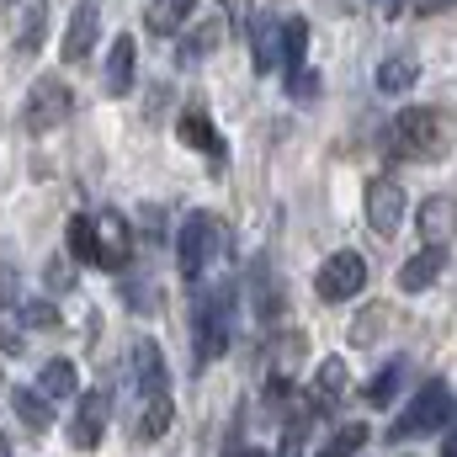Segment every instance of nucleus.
Returning a JSON list of instances; mask_svg holds the SVG:
<instances>
[{"instance_id": "obj_1", "label": "nucleus", "mask_w": 457, "mask_h": 457, "mask_svg": "<svg viewBox=\"0 0 457 457\" xmlns=\"http://www.w3.org/2000/svg\"><path fill=\"white\" fill-rule=\"evenodd\" d=\"M133 394H138V420L133 436L138 442H160L176 420V399H170V372H165V351L160 341H133Z\"/></svg>"}, {"instance_id": "obj_2", "label": "nucleus", "mask_w": 457, "mask_h": 457, "mask_svg": "<svg viewBox=\"0 0 457 457\" xmlns=\"http://www.w3.org/2000/svg\"><path fill=\"white\" fill-rule=\"evenodd\" d=\"M457 144V128L447 112H436V107H404V112L388 122V149L399 154V160H420V165H436V160H447Z\"/></svg>"}, {"instance_id": "obj_3", "label": "nucleus", "mask_w": 457, "mask_h": 457, "mask_svg": "<svg viewBox=\"0 0 457 457\" xmlns=\"http://www.w3.org/2000/svg\"><path fill=\"white\" fill-rule=\"evenodd\" d=\"M228 336H234V287L224 282V287L197 293V303H192V356H197V372H208L224 356Z\"/></svg>"}, {"instance_id": "obj_4", "label": "nucleus", "mask_w": 457, "mask_h": 457, "mask_svg": "<svg viewBox=\"0 0 457 457\" xmlns=\"http://www.w3.org/2000/svg\"><path fill=\"white\" fill-rule=\"evenodd\" d=\"M457 415V399L453 388H447V378H431V383H420V394L394 415V426H388V442H415V436H442V426Z\"/></svg>"}, {"instance_id": "obj_5", "label": "nucleus", "mask_w": 457, "mask_h": 457, "mask_svg": "<svg viewBox=\"0 0 457 457\" xmlns=\"http://www.w3.org/2000/svg\"><path fill=\"white\" fill-rule=\"evenodd\" d=\"M219 245H224V219H219V213L197 208V213H187V219H181V239H176V266H181V277H187L192 287H197V282L208 277V266H213Z\"/></svg>"}, {"instance_id": "obj_6", "label": "nucleus", "mask_w": 457, "mask_h": 457, "mask_svg": "<svg viewBox=\"0 0 457 457\" xmlns=\"http://www.w3.org/2000/svg\"><path fill=\"white\" fill-rule=\"evenodd\" d=\"M70 112H75V91L59 75H37L32 91H27V107H21V128L27 133H54Z\"/></svg>"}, {"instance_id": "obj_7", "label": "nucleus", "mask_w": 457, "mask_h": 457, "mask_svg": "<svg viewBox=\"0 0 457 457\" xmlns=\"http://www.w3.org/2000/svg\"><path fill=\"white\" fill-rule=\"evenodd\" d=\"M367 255L361 250H336V255H325V266L314 271V293L325 298V303H351L361 287H367Z\"/></svg>"}, {"instance_id": "obj_8", "label": "nucleus", "mask_w": 457, "mask_h": 457, "mask_svg": "<svg viewBox=\"0 0 457 457\" xmlns=\"http://www.w3.org/2000/svg\"><path fill=\"white\" fill-rule=\"evenodd\" d=\"M128 261H133V228H128V219H122L117 208H102V213L91 219V266L122 271Z\"/></svg>"}, {"instance_id": "obj_9", "label": "nucleus", "mask_w": 457, "mask_h": 457, "mask_svg": "<svg viewBox=\"0 0 457 457\" xmlns=\"http://www.w3.org/2000/svg\"><path fill=\"white\" fill-rule=\"evenodd\" d=\"M404 213H410V203H404V187L394 181V176H372L367 181V224L378 239H394L399 224H404Z\"/></svg>"}, {"instance_id": "obj_10", "label": "nucleus", "mask_w": 457, "mask_h": 457, "mask_svg": "<svg viewBox=\"0 0 457 457\" xmlns=\"http://www.w3.org/2000/svg\"><path fill=\"white\" fill-rule=\"evenodd\" d=\"M107 420H112V399L107 388H91V394H75V420H70V442L80 453H96L102 436H107Z\"/></svg>"}, {"instance_id": "obj_11", "label": "nucleus", "mask_w": 457, "mask_h": 457, "mask_svg": "<svg viewBox=\"0 0 457 457\" xmlns=\"http://www.w3.org/2000/svg\"><path fill=\"white\" fill-rule=\"evenodd\" d=\"M303 351H309V341H303L298 330L271 336V345H266V399H271V404H282V394L293 388V372H298Z\"/></svg>"}, {"instance_id": "obj_12", "label": "nucleus", "mask_w": 457, "mask_h": 457, "mask_svg": "<svg viewBox=\"0 0 457 457\" xmlns=\"http://www.w3.org/2000/svg\"><path fill=\"white\" fill-rule=\"evenodd\" d=\"M345 383H351V372H345L341 356H325L320 367H314V383L303 388V404L314 410V415H336L345 399Z\"/></svg>"}, {"instance_id": "obj_13", "label": "nucleus", "mask_w": 457, "mask_h": 457, "mask_svg": "<svg viewBox=\"0 0 457 457\" xmlns=\"http://www.w3.org/2000/svg\"><path fill=\"white\" fill-rule=\"evenodd\" d=\"M447 271V245H426V250H415L404 266H399V293H426V287H436V277Z\"/></svg>"}, {"instance_id": "obj_14", "label": "nucleus", "mask_w": 457, "mask_h": 457, "mask_svg": "<svg viewBox=\"0 0 457 457\" xmlns=\"http://www.w3.org/2000/svg\"><path fill=\"white\" fill-rule=\"evenodd\" d=\"M96 27H102V0H80L75 16H70V32H64V59H70V64H86V59H91Z\"/></svg>"}, {"instance_id": "obj_15", "label": "nucleus", "mask_w": 457, "mask_h": 457, "mask_svg": "<svg viewBox=\"0 0 457 457\" xmlns=\"http://www.w3.org/2000/svg\"><path fill=\"white\" fill-rule=\"evenodd\" d=\"M176 133H181V144H187V149H197V154H208L213 165H219V160L228 154L224 133L213 128V117H208V112H197V107H187V112H181V122H176Z\"/></svg>"}, {"instance_id": "obj_16", "label": "nucleus", "mask_w": 457, "mask_h": 457, "mask_svg": "<svg viewBox=\"0 0 457 457\" xmlns=\"http://www.w3.org/2000/svg\"><path fill=\"white\" fill-rule=\"evenodd\" d=\"M133 59H138V43L128 32H117L112 48H107V70H102V91L107 96H128L133 91Z\"/></svg>"}, {"instance_id": "obj_17", "label": "nucleus", "mask_w": 457, "mask_h": 457, "mask_svg": "<svg viewBox=\"0 0 457 457\" xmlns=\"http://www.w3.org/2000/svg\"><path fill=\"white\" fill-rule=\"evenodd\" d=\"M415 224H420V234H426V239L447 245V239L457 234V197H447V192L426 197V203L415 208Z\"/></svg>"}, {"instance_id": "obj_18", "label": "nucleus", "mask_w": 457, "mask_h": 457, "mask_svg": "<svg viewBox=\"0 0 457 457\" xmlns=\"http://www.w3.org/2000/svg\"><path fill=\"white\" fill-rule=\"evenodd\" d=\"M250 64H255V75H271L277 64H282V27L261 11L255 16V27H250Z\"/></svg>"}, {"instance_id": "obj_19", "label": "nucleus", "mask_w": 457, "mask_h": 457, "mask_svg": "<svg viewBox=\"0 0 457 457\" xmlns=\"http://www.w3.org/2000/svg\"><path fill=\"white\" fill-rule=\"evenodd\" d=\"M224 43V21L219 16H203V21H187V37H181V48H176V59L181 64H197V59H208L213 48Z\"/></svg>"}, {"instance_id": "obj_20", "label": "nucleus", "mask_w": 457, "mask_h": 457, "mask_svg": "<svg viewBox=\"0 0 457 457\" xmlns=\"http://www.w3.org/2000/svg\"><path fill=\"white\" fill-rule=\"evenodd\" d=\"M75 388H80V372H75V361H70V356H54V361L37 372V394H43L48 404L75 399Z\"/></svg>"}, {"instance_id": "obj_21", "label": "nucleus", "mask_w": 457, "mask_h": 457, "mask_svg": "<svg viewBox=\"0 0 457 457\" xmlns=\"http://www.w3.org/2000/svg\"><path fill=\"white\" fill-rule=\"evenodd\" d=\"M378 91L383 96H404V91H415V80H420V64L410 59V54H394V59H383L378 64Z\"/></svg>"}, {"instance_id": "obj_22", "label": "nucleus", "mask_w": 457, "mask_h": 457, "mask_svg": "<svg viewBox=\"0 0 457 457\" xmlns=\"http://www.w3.org/2000/svg\"><path fill=\"white\" fill-rule=\"evenodd\" d=\"M192 16H197V0H149V32L154 37H176Z\"/></svg>"}, {"instance_id": "obj_23", "label": "nucleus", "mask_w": 457, "mask_h": 457, "mask_svg": "<svg viewBox=\"0 0 457 457\" xmlns=\"http://www.w3.org/2000/svg\"><path fill=\"white\" fill-rule=\"evenodd\" d=\"M43 32H48V0H27L21 27H16V59H32L43 48Z\"/></svg>"}, {"instance_id": "obj_24", "label": "nucleus", "mask_w": 457, "mask_h": 457, "mask_svg": "<svg viewBox=\"0 0 457 457\" xmlns=\"http://www.w3.org/2000/svg\"><path fill=\"white\" fill-rule=\"evenodd\" d=\"M11 410H16V420H21L27 431H48V426H54V404H48L37 388H11Z\"/></svg>"}, {"instance_id": "obj_25", "label": "nucleus", "mask_w": 457, "mask_h": 457, "mask_svg": "<svg viewBox=\"0 0 457 457\" xmlns=\"http://www.w3.org/2000/svg\"><path fill=\"white\" fill-rule=\"evenodd\" d=\"M298 64H309V21L287 16L282 21V70H298Z\"/></svg>"}, {"instance_id": "obj_26", "label": "nucleus", "mask_w": 457, "mask_h": 457, "mask_svg": "<svg viewBox=\"0 0 457 457\" xmlns=\"http://www.w3.org/2000/svg\"><path fill=\"white\" fill-rule=\"evenodd\" d=\"M399 378H404V361H388V367L361 388V399H367L372 410H388V404H394V394H399Z\"/></svg>"}, {"instance_id": "obj_27", "label": "nucleus", "mask_w": 457, "mask_h": 457, "mask_svg": "<svg viewBox=\"0 0 457 457\" xmlns=\"http://www.w3.org/2000/svg\"><path fill=\"white\" fill-rule=\"evenodd\" d=\"M361 447H367V426L356 420V426H341L330 442H320V447H314V457H356Z\"/></svg>"}, {"instance_id": "obj_28", "label": "nucleus", "mask_w": 457, "mask_h": 457, "mask_svg": "<svg viewBox=\"0 0 457 457\" xmlns=\"http://www.w3.org/2000/svg\"><path fill=\"white\" fill-rule=\"evenodd\" d=\"M383 325H388V309H383V303H367V309H361V320L351 325V341H356V345H372L378 336H383Z\"/></svg>"}, {"instance_id": "obj_29", "label": "nucleus", "mask_w": 457, "mask_h": 457, "mask_svg": "<svg viewBox=\"0 0 457 457\" xmlns=\"http://www.w3.org/2000/svg\"><path fill=\"white\" fill-rule=\"evenodd\" d=\"M287 96H293V102H314V96H320V75H314L309 64L287 70Z\"/></svg>"}, {"instance_id": "obj_30", "label": "nucleus", "mask_w": 457, "mask_h": 457, "mask_svg": "<svg viewBox=\"0 0 457 457\" xmlns=\"http://www.w3.org/2000/svg\"><path fill=\"white\" fill-rule=\"evenodd\" d=\"M70 250H75V261H86V266H91V219H86V213H75V219H70Z\"/></svg>"}, {"instance_id": "obj_31", "label": "nucleus", "mask_w": 457, "mask_h": 457, "mask_svg": "<svg viewBox=\"0 0 457 457\" xmlns=\"http://www.w3.org/2000/svg\"><path fill=\"white\" fill-rule=\"evenodd\" d=\"M16 303H21V293H16V271L0 261V314H16Z\"/></svg>"}, {"instance_id": "obj_32", "label": "nucleus", "mask_w": 457, "mask_h": 457, "mask_svg": "<svg viewBox=\"0 0 457 457\" xmlns=\"http://www.w3.org/2000/svg\"><path fill=\"white\" fill-rule=\"evenodd\" d=\"M21 320H27L32 330H48V325H59V314H54V303H27V309H21Z\"/></svg>"}, {"instance_id": "obj_33", "label": "nucleus", "mask_w": 457, "mask_h": 457, "mask_svg": "<svg viewBox=\"0 0 457 457\" xmlns=\"http://www.w3.org/2000/svg\"><path fill=\"white\" fill-rule=\"evenodd\" d=\"M48 287H59V293H64V287H75V271H70V261H59V255L48 261Z\"/></svg>"}, {"instance_id": "obj_34", "label": "nucleus", "mask_w": 457, "mask_h": 457, "mask_svg": "<svg viewBox=\"0 0 457 457\" xmlns=\"http://www.w3.org/2000/svg\"><path fill=\"white\" fill-rule=\"evenodd\" d=\"M224 457H266V453H261V447H245V442H228Z\"/></svg>"}, {"instance_id": "obj_35", "label": "nucleus", "mask_w": 457, "mask_h": 457, "mask_svg": "<svg viewBox=\"0 0 457 457\" xmlns=\"http://www.w3.org/2000/svg\"><path fill=\"white\" fill-rule=\"evenodd\" d=\"M442 457H457V420H453V431L442 436Z\"/></svg>"}, {"instance_id": "obj_36", "label": "nucleus", "mask_w": 457, "mask_h": 457, "mask_svg": "<svg viewBox=\"0 0 457 457\" xmlns=\"http://www.w3.org/2000/svg\"><path fill=\"white\" fill-rule=\"evenodd\" d=\"M0 457H11V442H5V431H0Z\"/></svg>"}, {"instance_id": "obj_37", "label": "nucleus", "mask_w": 457, "mask_h": 457, "mask_svg": "<svg viewBox=\"0 0 457 457\" xmlns=\"http://www.w3.org/2000/svg\"><path fill=\"white\" fill-rule=\"evenodd\" d=\"M5 5H16V0H5Z\"/></svg>"}]
</instances>
